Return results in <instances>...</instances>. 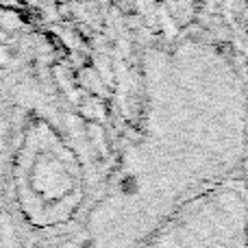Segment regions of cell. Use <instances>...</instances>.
Instances as JSON below:
<instances>
[{
	"mask_svg": "<svg viewBox=\"0 0 248 248\" xmlns=\"http://www.w3.org/2000/svg\"><path fill=\"white\" fill-rule=\"evenodd\" d=\"M141 248H248V198L222 185L194 196Z\"/></svg>",
	"mask_w": 248,
	"mask_h": 248,
	"instance_id": "cell-1",
	"label": "cell"
}]
</instances>
